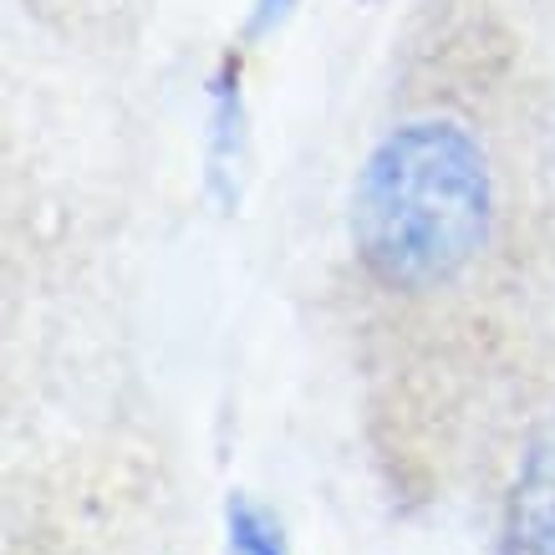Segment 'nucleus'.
<instances>
[{"label": "nucleus", "mask_w": 555, "mask_h": 555, "mask_svg": "<svg viewBox=\"0 0 555 555\" xmlns=\"http://www.w3.org/2000/svg\"><path fill=\"white\" fill-rule=\"evenodd\" d=\"M509 555H555V418L540 428L520 454L505 505Z\"/></svg>", "instance_id": "obj_2"}, {"label": "nucleus", "mask_w": 555, "mask_h": 555, "mask_svg": "<svg viewBox=\"0 0 555 555\" xmlns=\"http://www.w3.org/2000/svg\"><path fill=\"white\" fill-rule=\"evenodd\" d=\"M245 173V98H240V67H219L209 87V138H204V184L224 209L240 199Z\"/></svg>", "instance_id": "obj_3"}, {"label": "nucleus", "mask_w": 555, "mask_h": 555, "mask_svg": "<svg viewBox=\"0 0 555 555\" xmlns=\"http://www.w3.org/2000/svg\"><path fill=\"white\" fill-rule=\"evenodd\" d=\"M291 11H296V0H250V26H245V36H270L275 26H286Z\"/></svg>", "instance_id": "obj_5"}, {"label": "nucleus", "mask_w": 555, "mask_h": 555, "mask_svg": "<svg viewBox=\"0 0 555 555\" xmlns=\"http://www.w3.org/2000/svg\"><path fill=\"white\" fill-rule=\"evenodd\" d=\"M494 224V179L469 128L403 122L367 153L352 189V250L383 291L454 286Z\"/></svg>", "instance_id": "obj_1"}, {"label": "nucleus", "mask_w": 555, "mask_h": 555, "mask_svg": "<svg viewBox=\"0 0 555 555\" xmlns=\"http://www.w3.org/2000/svg\"><path fill=\"white\" fill-rule=\"evenodd\" d=\"M224 555H291V551L270 509H260L250 494H230V505H224Z\"/></svg>", "instance_id": "obj_4"}]
</instances>
